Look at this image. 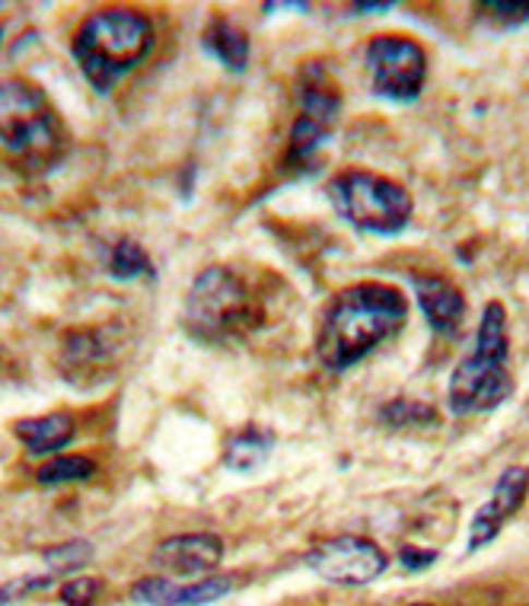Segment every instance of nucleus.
<instances>
[{
    "instance_id": "nucleus-29",
    "label": "nucleus",
    "mask_w": 529,
    "mask_h": 606,
    "mask_svg": "<svg viewBox=\"0 0 529 606\" xmlns=\"http://www.w3.org/2000/svg\"><path fill=\"white\" fill-rule=\"evenodd\" d=\"M414 606H428V604H414Z\"/></svg>"
},
{
    "instance_id": "nucleus-1",
    "label": "nucleus",
    "mask_w": 529,
    "mask_h": 606,
    "mask_svg": "<svg viewBox=\"0 0 529 606\" xmlns=\"http://www.w3.org/2000/svg\"><path fill=\"white\" fill-rule=\"evenodd\" d=\"M408 319L406 294L383 281H361L335 294L316 332V354L328 371L341 374L364 361Z\"/></svg>"
},
{
    "instance_id": "nucleus-11",
    "label": "nucleus",
    "mask_w": 529,
    "mask_h": 606,
    "mask_svg": "<svg viewBox=\"0 0 529 606\" xmlns=\"http://www.w3.org/2000/svg\"><path fill=\"white\" fill-rule=\"evenodd\" d=\"M224 559V540L214 533H182L164 540L151 562L157 571H164V578L176 581V578H199V574H211Z\"/></svg>"
},
{
    "instance_id": "nucleus-4",
    "label": "nucleus",
    "mask_w": 529,
    "mask_h": 606,
    "mask_svg": "<svg viewBox=\"0 0 529 606\" xmlns=\"http://www.w3.org/2000/svg\"><path fill=\"white\" fill-rule=\"evenodd\" d=\"M0 144L29 173L51 170L64 154V125L36 84L0 81Z\"/></svg>"
},
{
    "instance_id": "nucleus-8",
    "label": "nucleus",
    "mask_w": 529,
    "mask_h": 606,
    "mask_svg": "<svg viewBox=\"0 0 529 606\" xmlns=\"http://www.w3.org/2000/svg\"><path fill=\"white\" fill-rule=\"evenodd\" d=\"M124 354V329L122 326H89L68 332L61 342L58 367L61 377L74 390H96L109 380H116L119 361Z\"/></svg>"
},
{
    "instance_id": "nucleus-22",
    "label": "nucleus",
    "mask_w": 529,
    "mask_h": 606,
    "mask_svg": "<svg viewBox=\"0 0 529 606\" xmlns=\"http://www.w3.org/2000/svg\"><path fill=\"white\" fill-rule=\"evenodd\" d=\"M93 556V546L89 543H64V546H55V549H45L41 559L48 562L51 574H64V571H77L81 565L89 562Z\"/></svg>"
},
{
    "instance_id": "nucleus-10",
    "label": "nucleus",
    "mask_w": 529,
    "mask_h": 606,
    "mask_svg": "<svg viewBox=\"0 0 529 606\" xmlns=\"http://www.w3.org/2000/svg\"><path fill=\"white\" fill-rule=\"evenodd\" d=\"M306 565L332 584L358 587V584H370L373 578H380L389 559L373 540L345 533V536H328V540H320L316 546H310Z\"/></svg>"
},
{
    "instance_id": "nucleus-24",
    "label": "nucleus",
    "mask_w": 529,
    "mask_h": 606,
    "mask_svg": "<svg viewBox=\"0 0 529 606\" xmlns=\"http://www.w3.org/2000/svg\"><path fill=\"white\" fill-rule=\"evenodd\" d=\"M479 13H489L485 20L491 26H501V29L529 23V3H482Z\"/></svg>"
},
{
    "instance_id": "nucleus-9",
    "label": "nucleus",
    "mask_w": 529,
    "mask_h": 606,
    "mask_svg": "<svg viewBox=\"0 0 529 606\" xmlns=\"http://www.w3.org/2000/svg\"><path fill=\"white\" fill-rule=\"evenodd\" d=\"M366 74L376 96L411 102L424 87L428 54L408 36H376L366 45Z\"/></svg>"
},
{
    "instance_id": "nucleus-28",
    "label": "nucleus",
    "mask_w": 529,
    "mask_h": 606,
    "mask_svg": "<svg viewBox=\"0 0 529 606\" xmlns=\"http://www.w3.org/2000/svg\"><path fill=\"white\" fill-rule=\"evenodd\" d=\"M0 39H3V26H0Z\"/></svg>"
},
{
    "instance_id": "nucleus-27",
    "label": "nucleus",
    "mask_w": 529,
    "mask_h": 606,
    "mask_svg": "<svg viewBox=\"0 0 529 606\" xmlns=\"http://www.w3.org/2000/svg\"><path fill=\"white\" fill-rule=\"evenodd\" d=\"M396 3H354L358 13H389Z\"/></svg>"
},
{
    "instance_id": "nucleus-25",
    "label": "nucleus",
    "mask_w": 529,
    "mask_h": 606,
    "mask_svg": "<svg viewBox=\"0 0 529 606\" xmlns=\"http://www.w3.org/2000/svg\"><path fill=\"white\" fill-rule=\"evenodd\" d=\"M48 581H51V578H16V581L3 584V587H0V606L20 604L23 597H29V594L41 591Z\"/></svg>"
},
{
    "instance_id": "nucleus-21",
    "label": "nucleus",
    "mask_w": 529,
    "mask_h": 606,
    "mask_svg": "<svg viewBox=\"0 0 529 606\" xmlns=\"http://www.w3.org/2000/svg\"><path fill=\"white\" fill-rule=\"evenodd\" d=\"M233 591V581L227 574L220 578H202L195 584H182V597H179V606H204L227 597Z\"/></svg>"
},
{
    "instance_id": "nucleus-6",
    "label": "nucleus",
    "mask_w": 529,
    "mask_h": 606,
    "mask_svg": "<svg viewBox=\"0 0 529 606\" xmlns=\"http://www.w3.org/2000/svg\"><path fill=\"white\" fill-rule=\"evenodd\" d=\"M328 198L351 227L376 237L402 233L411 217V195L406 185L370 170H345L335 175L328 182Z\"/></svg>"
},
{
    "instance_id": "nucleus-3",
    "label": "nucleus",
    "mask_w": 529,
    "mask_h": 606,
    "mask_svg": "<svg viewBox=\"0 0 529 606\" xmlns=\"http://www.w3.org/2000/svg\"><path fill=\"white\" fill-rule=\"evenodd\" d=\"M71 48L89 87L96 93H112L124 74L151 54L154 26L137 10L106 7L83 20Z\"/></svg>"
},
{
    "instance_id": "nucleus-5",
    "label": "nucleus",
    "mask_w": 529,
    "mask_h": 606,
    "mask_svg": "<svg viewBox=\"0 0 529 606\" xmlns=\"http://www.w3.org/2000/svg\"><path fill=\"white\" fill-rule=\"evenodd\" d=\"M510 396L507 374V310L491 301L482 313L476 351L462 357L449 380V409L456 415L491 412Z\"/></svg>"
},
{
    "instance_id": "nucleus-18",
    "label": "nucleus",
    "mask_w": 529,
    "mask_h": 606,
    "mask_svg": "<svg viewBox=\"0 0 529 606\" xmlns=\"http://www.w3.org/2000/svg\"><path fill=\"white\" fill-rule=\"evenodd\" d=\"M109 275H116V278H141V275H154V265H151L147 253L134 240H122V243L112 246Z\"/></svg>"
},
{
    "instance_id": "nucleus-12",
    "label": "nucleus",
    "mask_w": 529,
    "mask_h": 606,
    "mask_svg": "<svg viewBox=\"0 0 529 606\" xmlns=\"http://www.w3.org/2000/svg\"><path fill=\"white\" fill-rule=\"evenodd\" d=\"M527 495H529L527 466H510V470H504V476L497 478L491 498L479 508V514H476L472 526H469V543H466V549L476 553V549L489 546L491 540L501 533V526L524 508Z\"/></svg>"
},
{
    "instance_id": "nucleus-17",
    "label": "nucleus",
    "mask_w": 529,
    "mask_h": 606,
    "mask_svg": "<svg viewBox=\"0 0 529 606\" xmlns=\"http://www.w3.org/2000/svg\"><path fill=\"white\" fill-rule=\"evenodd\" d=\"M380 422L389 428H418V425H437L441 415L428 402L418 399H393L389 405L380 409Z\"/></svg>"
},
{
    "instance_id": "nucleus-14",
    "label": "nucleus",
    "mask_w": 529,
    "mask_h": 606,
    "mask_svg": "<svg viewBox=\"0 0 529 606\" xmlns=\"http://www.w3.org/2000/svg\"><path fill=\"white\" fill-rule=\"evenodd\" d=\"M13 434H16V440H20L33 457H45V453L64 450V447L74 440L77 425H74V415H68V412H51V415L16 422V425H13Z\"/></svg>"
},
{
    "instance_id": "nucleus-19",
    "label": "nucleus",
    "mask_w": 529,
    "mask_h": 606,
    "mask_svg": "<svg viewBox=\"0 0 529 606\" xmlns=\"http://www.w3.org/2000/svg\"><path fill=\"white\" fill-rule=\"evenodd\" d=\"M96 473V463L86 457H55L41 466L36 478L41 485H61V482H77V478H89Z\"/></svg>"
},
{
    "instance_id": "nucleus-16",
    "label": "nucleus",
    "mask_w": 529,
    "mask_h": 606,
    "mask_svg": "<svg viewBox=\"0 0 529 606\" xmlns=\"http://www.w3.org/2000/svg\"><path fill=\"white\" fill-rule=\"evenodd\" d=\"M204 48L227 68V71H245L249 64V39L240 26H233L230 20L217 16L211 20V26L204 29Z\"/></svg>"
},
{
    "instance_id": "nucleus-26",
    "label": "nucleus",
    "mask_w": 529,
    "mask_h": 606,
    "mask_svg": "<svg viewBox=\"0 0 529 606\" xmlns=\"http://www.w3.org/2000/svg\"><path fill=\"white\" fill-rule=\"evenodd\" d=\"M399 559H402V565H406L408 571H421V568H428V565L437 559V553H434V549H411V546H406V549L399 553Z\"/></svg>"
},
{
    "instance_id": "nucleus-15",
    "label": "nucleus",
    "mask_w": 529,
    "mask_h": 606,
    "mask_svg": "<svg viewBox=\"0 0 529 606\" xmlns=\"http://www.w3.org/2000/svg\"><path fill=\"white\" fill-rule=\"evenodd\" d=\"M272 444H275V434L259 428V425H245V428L227 437V444H224V463L230 470H237V473H252V470H259L268 460Z\"/></svg>"
},
{
    "instance_id": "nucleus-2",
    "label": "nucleus",
    "mask_w": 529,
    "mask_h": 606,
    "mask_svg": "<svg viewBox=\"0 0 529 606\" xmlns=\"http://www.w3.org/2000/svg\"><path fill=\"white\" fill-rule=\"evenodd\" d=\"M265 301L227 265L204 268L182 306V326L202 346L245 342L265 326Z\"/></svg>"
},
{
    "instance_id": "nucleus-23",
    "label": "nucleus",
    "mask_w": 529,
    "mask_h": 606,
    "mask_svg": "<svg viewBox=\"0 0 529 606\" xmlns=\"http://www.w3.org/2000/svg\"><path fill=\"white\" fill-rule=\"evenodd\" d=\"M99 594H103V581L93 578V574L71 578V581L61 587V601H64L68 606H93Z\"/></svg>"
},
{
    "instance_id": "nucleus-7",
    "label": "nucleus",
    "mask_w": 529,
    "mask_h": 606,
    "mask_svg": "<svg viewBox=\"0 0 529 606\" xmlns=\"http://www.w3.org/2000/svg\"><path fill=\"white\" fill-rule=\"evenodd\" d=\"M297 102L300 116L290 125L287 141V167L306 173L316 150L328 141L341 116V89L332 81L323 64H303L297 77Z\"/></svg>"
},
{
    "instance_id": "nucleus-13",
    "label": "nucleus",
    "mask_w": 529,
    "mask_h": 606,
    "mask_svg": "<svg viewBox=\"0 0 529 606\" xmlns=\"http://www.w3.org/2000/svg\"><path fill=\"white\" fill-rule=\"evenodd\" d=\"M414 294H418V306L424 313V319L431 323V329L453 336L466 316V298L462 291L441 275H414L411 278Z\"/></svg>"
},
{
    "instance_id": "nucleus-20",
    "label": "nucleus",
    "mask_w": 529,
    "mask_h": 606,
    "mask_svg": "<svg viewBox=\"0 0 529 606\" xmlns=\"http://www.w3.org/2000/svg\"><path fill=\"white\" fill-rule=\"evenodd\" d=\"M131 597L137 604L144 606H179V597H182V584L169 581L164 574L157 578H144L131 587Z\"/></svg>"
}]
</instances>
